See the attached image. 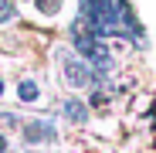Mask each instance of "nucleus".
I'll use <instances>...</instances> for the list:
<instances>
[{
  "label": "nucleus",
  "mask_w": 156,
  "mask_h": 153,
  "mask_svg": "<svg viewBox=\"0 0 156 153\" xmlns=\"http://www.w3.org/2000/svg\"><path fill=\"white\" fill-rule=\"evenodd\" d=\"M0 95H4V78H0Z\"/></svg>",
  "instance_id": "obj_8"
},
{
  "label": "nucleus",
  "mask_w": 156,
  "mask_h": 153,
  "mask_svg": "<svg viewBox=\"0 0 156 153\" xmlns=\"http://www.w3.org/2000/svg\"><path fill=\"white\" fill-rule=\"evenodd\" d=\"M17 95H20V102H37L41 89H37V82H34V78H24V82H20V89H17Z\"/></svg>",
  "instance_id": "obj_5"
},
{
  "label": "nucleus",
  "mask_w": 156,
  "mask_h": 153,
  "mask_svg": "<svg viewBox=\"0 0 156 153\" xmlns=\"http://www.w3.org/2000/svg\"><path fill=\"white\" fill-rule=\"evenodd\" d=\"M41 4V10L44 14H55V10H61V0H37Z\"/></svg>",
  "instance_id": "obj_7"
},
{
  "label": "nucleus",
  "mask_w": 156,
  "mask_h": 153,
  "mask_svg": "<svg viewBox=\"0 0 156 153\" xmlns=\"http://www.w3.org/2000/svg\"><path fill=\"white\" fill-rule=\"evenodd\" d=\"M61 112H65V119H71V122H85V119H88L85 102H78V99H65V102H61Z\"/></svg>",
  "instance_id": "obj_4"
},
{
  "label": "nucleus",
  "mask_w": 156,
  "mask_h": 153,
  "mask_svg": "<svg viewBox=\"0 0 156 153\" xmlns=\"http://www.w3.org/2000/svg\"><path fill=\"white\" fill-rule=\"evenodd\" d=\"M14 17H17V7L7 4V0H0V24H4V20H14Z\"/></svg>",
  "instance_id": "obj_6"
},
{
  "label": "nucleus",
  "mask_w": 156,
  "mask_h": 153,
  "mask_svg": "<svg viewBox=\"0 0 156 153\" xmlns=\"http://www.w3.org/2000/svg\"><path fill=\"white\" fill-rule=\"evenodd\" d=\"M24 136H27V143H51V140H58V129L51 119H31L24 126Z\"/></svg>",
  "instance_id": "obj_3"
},
{
  "label": "nucleus",
  "mask_w": 156,
  "mask_h": 153,
  "mask_svg": "<svg viewBox=\"0 0 156 153\" xmlns=\"http://www.w3.org/2000/svg\"><path fill=\"white\" fill-rule=\"evenodd\" d=\"M58 58H61V75L71 89H95V85L105 82V75L95 71L88 61H82L75 51H58Z\"/></svg>",
  "instance_id": "obj_2"
},
{
  "label": "nucleus",
  "mask_w": 156,
  "mask_h": 153,
  "mask_svg": "<svg viewBox=\"0 0 156 153\" xmlns=\"http://www.w3.org/2000/svg\"><path fill=\"white\" fill-rule=\"evenodd\" d=\"M78 24L98 38H122L139 48L146 44L143 24L126 0H78Z\"/></svg>",
  "instance_id": "obj_1"
}]
</instances>
